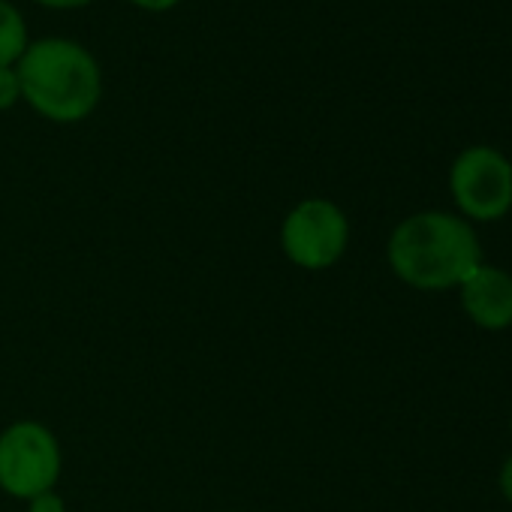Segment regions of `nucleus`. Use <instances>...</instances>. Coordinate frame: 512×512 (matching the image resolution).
Here are the masks:
<instances>
[{"instance_id": "f257e3e1", "label": "nucleus", "mask_w": 512, "mask_h": 512, "mask_svg": "<svg viewBox=\"0 0 512 512\" xmlns=\"http://www.w3.org/2000/svg\"><path fill=\"white\" fill-rule=\"evenodd\" d=\"M389 266L416 290H449L482 266V250L470 223L443 211H422L395 226Z\"/></svg>"}, {"instance_id": "f03ea898", "label": "nucleus", "mask_w": 512, "mask_h": 512, "mask_svg": "<svg viewBox=\"0 0 512 512\" xmlns=\"http://www.w3.org/2000/svg\"><path fill=\"white\" fill-rule=\"evenodd\" d=\"M22 97L49 121L73 124L88 118L103 94L97 61L73 40H40L19 58Z\"/></svg>"}, {"instance_id": "7ed1b4c3", "label": "nucleus", "mask_w": 512, "mask_h": 512, "mask_svg": "<svg viewBox=\"0 0 512 512\" xmlns=\"http://www.w3.org/2000/svg\"><path fill=\"white\" fill-rule=\"evenodd\" d=\"M64 467L61 443L43 422L19 419L0 431V491L31 500L58 485Z\"/></svg>"}, {"instance_id": "20e7f679", "label": "nucleus", "mask_w": 512, "mask_h": 512, "mask_svg": "<svg viewBox=\"0 0 512 512\" xmlns=\"http://www.w3.org/2000/svg\"><path fill=\"white\" fill-rule=\"evenodd\" d=\"M347 241V214L332 199H302L281 223V250L293 266L305 272L332 269L344 256Z\"/></svg>"}, {"instance_id": "39448f33", "label": "nucleus", "mask_w": 512, "mask_h": 512, "mask_svg": "<svg viewBox=\"0 0 512 512\" xmlns=\"http://www.w3.org/2000/svg\"><path fill=\"white\" fill-rule=\"evenodd\" d=\"M449 187L458 208L473 220H497L512 208V166L494 148L476 145L458 154Z\"/></svg>"}, {"instance_id": "423d86ee", "label": "nucleus", "mask_w": 512, "mask_h": 512, "mask_svg": "<svg viewBox=\"0 0 512 512\" xmlns=\"http://www.w3.org/2000/svg\"><path fill=\"white\" fill-rule=\"evenodd\" d=\"M461 302L467 317L485 329L512 326V278L500 269L479 266L461 284Z\"/></svg>"}, {"instance_id": "0eeeda50", "label": "nucleus", "mask_w": 512, "mask_h": 512, "mask_svg": "<svg viewBox=\"0 0 512 512\" xmlns=\"http://www.w3.org/2000/svg\"><path fill=\"white\" fill-rule=\"evenodd\" d=\"M28 49V28L19 10L7 0H0V67L19 64Z\"/></svg>"}, {"instance_id": "6e6552de", "label": "nucleus", "mask_w": 512, "mask_h": 512, "mask_svg": "<svg viewBox=\"0 0 512 512\" xmlns=\"http://www.w3.org/2000/svg\"><path fill=\"white\" fill-rule=\"evenodd\" d=\"M22 97L19 73L13 67H0V109H13Z\"/></svg>"}, {"instance_id": "1a4fd4ad", "label": "nucleus", "mask_w": 512, "mask_h": 512, "mask_svg": "<svg viewBox=\"0 0 512 512\" xmlns=\"http://www.w3.org/2000/svg\"><path fill=\"white\" fill-rule=\"evenodd\" d=\"M28 512H67V500L52 488L28 500Z\"/></svg>"}, {"instance_id": "9d476101", "label": "nucleus", "mask_w": 512, "mask_h": 512, "mask_svg": "<svg viewBox=\"0 0 512 512\" xmlns=\"http://www.w3.org/2000/svg\"><path fill=\"white\" fill-rule=\"evenodd\" d=\"M500 488H503L506 500H512V455H509V461L503 464V473H500Z\"/></svg>"}, {"instance_id": "9b49d317", "label": "nucleus", "mask_w": 512, "mask_h": 512, "mask_svg": "<svg viewBox=\"0 0 512 512\" xmlns=\"http://www.w3.org/2000/svg\"><path fill=\"white\" fill-rule=\"evenodd\" d=\"M133 4H139V7H145V10H169V7H175L178 0H133Z\"/></svg>"}, {"instance_id": "f8f14e48", "label": "nucleus", "mask_w": 512, "mask_h": 512, "mask_svg": "<svg viewBox=\"0 0 512 512\" xmlns=\"http://www.w3.org/2000/svg\"><path fill=\"white\" fill-rule=\"evenodd\" d=\"M40 4H46V7H58V10H70V7H82V4H88V0H40Z\"/></svg>"}]
</instances>
